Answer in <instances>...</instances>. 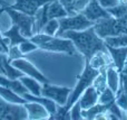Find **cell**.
<instances>
[{
  "label": "cell",
  "mask_w": 127,
  "mask_h": 120,
  "mask_svg": "<svg viewBox=\"0 0 127 120\" xmlns=\"http://www.w3.org/2000/svg\"><path fill=\"white\" fill-rule=\"evenodd\" d=\"M59 37H65L71 40L77 52L84 55L85 61H89L97 52L108 53L105 40L97 35L94 26L88 27L84 30H67L63 33Z\"/></svg>",
  "instance_id": "1"
},
{
  "label": "cell",
  "mask_w": 127,
  "mask_h": 120,
  "mask_svg": "<svg viewBox=\"0 0 127 120\" xmlns=\"http://www.w3.org/2000/svg\"><path fill=\"white\" fill-rule=\"evenodd\" d=\"M29 39L35 43L38 48L44 49L47 52H54V53H65L68 55H75L77 49L74 43L70 39L59 36H50L44 33H38L31 36Z\"/></svg>",
  "instance_id": "2"
},
{
  "label": "cell",
  "mask_w": 127,
  "mask_h": 120,
  "mask_svg": "<svg viewBox=\"0 0 127 120\" xmlns=\"http://www.w3.org/2000/svg\"><path fill=\"white\" fill-rule=\"evenodd\" d=\"M94 29L99 37L104 38L108 36H117L127 34V12L119 18L109 17L103 18L94 24Z\"/></svg>",
  "instance_id": "3"
},
{
  "label": "cell",
  "mask_w": 127,
  "mask_h": 120,
  "mask_svg": "<svg viewBox=\"0 0 127 120\" xmlns=\"http://www.w3.org/2000/svg\"><path fill=\"white\" fill-rule=\"evenodd\" d=\"M100 70H96L94 67H92L89 65V63L86 62L85 69H84L83 73L80 75H78V83L75 87L74 90H71L69 97L67 99V102L65 106H62V108L65 111H69L70 107L74 105L76 101H78V99L80 98V96L83 94V92L87 89L89 85L93 84V81L96 78V75L99 73Z\"/></svg>",
  "instance_id": "4"
},
{
  "label": "cell",
  "mask_w": 127,
  "mask_h": 120,
  "mask_svg": "<svg viewBox=\"0 0 127 120\" xmlns=\"http://www.w3.org/2000/svg\"><path fill=\"white\" fill-rule=\"evenodd\" d=\"M4 11L9 15V17L11 18L12 25L19 28L20 33L24 37L30 38L31 36H33V25H35V16H29L25 12H21L19 10H15V9L8 8L6 6H3Z\"/></svg>",
  "instance_id": "5"
},
{
  "label": "cell",
  "mask_w": 127,
  "mask_h": 120,
  "mask_svg": "<svg viewBox=\"0 0 127 120\" xmlns=\"http://www.w3.org/2000/svg\"><path fill=\"white\" fill-rule=\"evenodd\" d=\"M59 21V28L56 36H60L63 33L67 30H84L88 27L94 26L95 22L87 19L83 13H76L72 16H65L58 19Z\"/></svg>",
  "instance_id": "6"
},
{
  "label": "cell",
  "mask_w": 127,
  "mask_h": 120,
  "mask_svg": "<svg viewBox=\"0 0 127 120\" xmlns=\"http://www.w3.org/2000/svg\"><path fill=\"white\" fill-rule=\"evenodd\" d=\"M25 105V103H24ZM24 105L11 103L0 97V120H26L27 110Z\"/></svg>",
  "instance_id": "7"
},
{
  "label": "cell",
  "mask_w": 127,
  "mask_h": 120,
  "mask_svg": "<svg viewBox=\"0 0 127 120\" xmlns=\"http://www.w3.org/2000/svg\"><path fill=\"white\" fill-rule=\"evenodd\" d=\"M71 89L67 87H57V85L50 84L49 82L42 83L41 87V96L54 100L58 106H65L67 99L69 97Z\"/></svg>",
  "instance_id": "8"
},
{
  "label": "cell",
  "mask_w": 127,
  "mask_h": 120,
  "mask_svg": "<svg viewBox=\"0 0 127 120\" xmlns=\"http://www.w3.org/2000/svg\"><path fill=\"white\" fill-rule=\"evenodd\" d=\"M11 64H12L15 67H17L18 70H20L24 74L36 79V80H38L40 83L49 82L48 79H47L35 65L31 64V63L29 62L28 60H26V58L20 57V58H17V60H13V61H11Z\"/></svg>",
  "instance_id": "9"
},
{
  "label": "cell",
  "mask_w": 127,
  "mask_h": 120,
  "mask_svg": "<svg viewBox=\"0 0 127 120\" xmlns=\"http://www.w3.org/2000/svg\"><path fill=\"white\" fill-rule=\"evenodd\" d=\"M80 13H83L87 19L92 20L94 22L99 19H103V18L112 17V15L105 8H103L97 0H89L87 6L85 7V9Z\"/></svg>",
  "instance_id": "10"
},
{
  "label": "cell",
  "mask_w": 127,
  "mask_h": 120,
  "mask_svg": "<svg viewBox=\"0 0 127 120\" xmlns=\"http://www.w3.org/2000/svg\"><path fill=\"white\" fill-rule=\"evenodd\" d=\"M15 4H11V6L7 4V7L15 10H19L29 16H35V13L40 7L53 0H15Z\"/></svg>",
  "instance_id": "11"
},
{
  "label": "cell",
  "mask_w": 127,
  "mask_h": 120,
  "mask_svg": "<svg viewBox=\"0 0 127 120\" xmlns=\"http://www.w3.org/2000/svg\"><path fill=\"white\" fill-rule=\"evenodd\" d=\"M25 108L27 110L28 119L30 120H42V119H49V114L46 110L44 106H41L38 102L33 101H27L25 103Z\"/></svg>",
  "instance_id": "12"
},
{
  "label": "cell",
  "mask_w": 127,
  "mask_h": 120,
  "mask_svg": "<svg viewBox=\"0 0 127 120\" xmlns=\"http://www.w3.org/2000/svg\"><path fill=\"white\" fill-rule=\"evenodd\" d=\"M106 46H107L108 53L113 60L114 66L121 73L127 60V47H112L107 44H106Z\"/></svg>",
  "instance_id": "13"
},
{
  "label": "cell",
  "mask_w": 127,
  "mask_h": 120,
  "mask_svg": "<svg viewBox=\"0 0 127 120\" xmlns=\"http://www.w3.org/2000/svg\"><path fill=\"white\" fill-rule=\"evenodd\" d=\"M21 97L24 99H26L27 101H33V102H38V103H40L41 106H44V107L46 108V110L48 111L49 116L54 115L56 111H57L58 105L54 100L47 98V97H44V96H35V94H31L30 92H26V93H24Z\"/></svg>",
  "instance_id": "14"
},
{
  "label": "cell",
  "mask_w": 127,
  "mask_h": 120,
  "mask_svg": "<svg viewBox=\"0 0 127 120\" xmlns=\"http://www.w3.org/2000/svg\"><path fill=\"white\" fill-rule=\"evenodd\" d=\"M0 71L2 72V74L7 76L9 79H19L20 76L24 75L20 70H18L17 67H15L11 62L8 60V56L6 55V53L0 52Z\"/></svg>",
  "instance_id": "15"
},
{
  "label": "cell",
  "mask_w": 127,
  "mask_h": 120,
  "mask_svg": "<svg viewBox=\"0 0 127 120\" xmlns=\"http://www.w3.org/2000/svg\"><path fill=\"white\" fill-rule=\"evenodd\" d=\"M98 96L99 94H98V92L96 91V89H95L93 85H89V87L83 92L80 98L78 99L81 109L86 110V109H89L93 106H95L98 102Z\"/></svg>",
  "instance_id": "16"
},
{
  "label": "cell",
  "mask_w": 127,
  "mask_h": 120,
  "mask_svg": "<svg viewBox=\"0 0 127 120\" xmlns=\"http://www.w3.org/2000/svg\"><path fill=\"white\" fill-rule=\"evenodd\" d=\"M86 62H88L90 66L96 70H101L114 64L109 53H105V52H97L95 55L92 56L89 61H86Z\"/></svg>",
  "instance_id": "17"
},
{
  "label": "cell",
  "mask_w": 127,
  "mask_h": 120,
  "mask_svg": "<svg viewBox=\"0 0 127 120\" xmlns=\"http://www.w3.org/2000/svg\"><path fill=\"white\" fill-rule=\"evenodd\" d=\"M0 85L12 90L13 92H16V93L19 94V96H22L24 93L28 92V90L26 89V87L22 84L19 79H15V80H13V79L7 78L6 75L4 76L0 75Z\"/></svg>",
  "instance_id": "18"
},
{
  "label": "cell",
  "mask_w": 127,
  "mask_h": 120,
  "mask_svg": "<svg viewBox=\"0 0 127 120\" xmlns=\"http://www.w3.org/2000/svg\"><path fill=\"white\" fill-rule=\"evenodd\" d=\"M106 81H107V87L116 94V92L119 89V72L117 71V69L114 66V64L109 65L106 69Z\"/></svg>",
  "instance_id": "19"
},
{
  "label": "cell",
  "mask_w": 127,
  "mask_h": 120,
  "mask_svg": "<svg viewBox=\"0 0 127 120\" xmlns=\"http://www.w3.org/2000/svg\"><path fill=\"white\" fill-rule=\"evenodd\" d=\"M68 16L66 9L60 3L59 0H53V1L48 2V9H47V17L48 19H53V18H59Z\"/></svg>",
  "instance_id": "20"
},
{
  "label": "cell",
  "mask_w": 127,
  "mask_h": 120,
  "mask_svg": "<svg viewBox=\"0 0 127 120\" xmlns=\"http://www.w3.org/2000/svg\"><path fill=\"white\" fill-rule=\"evenodd\" d=\"M19 80L21 81V83L26 87L28 92H30L31 94H35V96H41L42 84L38 80H36V79L31 78V76H29V75H26V74L20 76Z\"/></svg>",
  "instance_id": "21"
},
{
  "label": "cell",
  "mask_w": 127,
  "mask_h": 120,
  "mask_svg": "<svg viewBox=\"0 0 127 120\" xmlns=\"http://www.w3.org/2000/svg\"><path fill=\"white\" fill-rule=\"evenodd\" d=\"M2 35H3V37H6V38L9 39V46L19 45L20 43H22V42H25V40L28 39V38L24 37V36L21 35L19 28H18L16 25H12V26L10 27V29L3 31Z\"/></svg>",
  "instance_id": "22"
},
{
  "label": "cell",
  "mask_w": 127,
  "mask_h": 120,
  "mask_svg": "<svg viewBox=\"0 0 127 120\" xmlns=\"http://www.w3.org/2000/svg\"><path fill=\"white\" fill-rule=\"evenodd\" d=\"M112 103H109V105H103V103L97 102L96 105L93 106V107H90L89 109H86V110L81 109V115H83V118L84 119H87V120L95 119L97 116H98V115L104 114V112L107 111L108 108L110 107V105H112Z\"/></svg>",
  "instance_id": "23"
},
{
  "label": "cell",
  "mask_w": 127,
  "mask_h": 120,
  "mask_svg": "<svg viewBox=\"0 0 127 120\" xmlns=\"http://www.w3.org/2000/svg\"><path fill=\"white\" fill-rule=\"evenodd\" d=\"M0 97H1L3 100L8 101L11 103H19V105H24L27 102L26 99H24L21 96L17 94L16 92H13L12 90L8 89V88H4L2 85H0Z\"/></svg>",
  "instance_id": "24"
},
{
  "label": "cell",
  "mask_w": 127,
  "mask_h": 120,
  "mask_svg": "<svg viewBox=\"0 0 127 120\" xmlns=\"http://www.w3.org/2000/svg\"><path fill=\"white\" fill-rule=\"evenodd\" d=\"M106 69L107 67H104L99 71V73L96 75V78L93 81V87L96 89V91L98 92V94L100 92H103L104 90L107 88V81H106Z\"/></svg>",
  "instance_id": "25"
},
{
  "label": "cell",
  "mask_w": 127,
  "mask_h": 120,
  "mask_svg": "<svg viewBox=\"0 0 127 120\" xmlns=\"http://www.w3.org/2000/svg\"><path fill=\"white\" fill-rule=\"evenodd\" d=\"M105 43L112 47H127V34L117 36H108L104 38Z\"/></svg>",
  "instance_id": "26"
},
{
  "label": "cell",
  "mask_w": 127,
  "mask_h": 120,
  "mask_svg": "<svg viewBox=\"0 0 127 120\" xmlns=\"http://www.w3.org/2000/svg\"><path fill=\"white\" fill-rule=\"evenodd\" d=\"M89 2V0H72L71 3L69 4L67 9L68 16H72L79 13L85 9V7L87 6V3Z\"/></svg>",
  "instance_id": "27"
},
{
  "label": "cell",
  "mask_w": 127,
  "mask_h": 120,
  "mask_svg": "<svg viewBox=\"0 0 127 120\" xmlns=\"http://www.w3.org/2000/svg\"><path fill=\"white\" fill-rule=\"evenodd\" d=\"M58 28H59V21H58L57 18H53V19H49L45 24V26L42 27L40 33L47 34V35H50V36H56Z\"/></svg>",
  "instance_id": "28"
},
{
  "label": "cell",
  "mask_w": 127,
  "mask_h": 120,
  "mask_svg": "<svg viewBox=\"0 0 127 120\" xmlns=\"http://www.w3.org/2000/svg\"><path fill=\"white\" fill-rule=\"evenodd\" d=\"M114 101H115V93L108 87L103 92H100L98 96V102L103 103V105H109V103L114 102Z\"/></svg>",
  "instance_id": "29"
},
{
  "label": "cell",
  "mask_w": 127,
  "mask_h": 120,
  "mask_svg": "<svg viewBox=\"0 0 127 120\" xmlns=\"http://www.w3.org/2000/svg\"><path fill=\"white\" fill-rule=\"evenodd\" d=\"M115 102L121 108L122 110H127V92L122 89H118V91L115 94Z\"/></svg>",
  "instance_id": "30"
},
{
  "label": "cell",
  "mask_w": 127,
  "mask_h": 120,
  "mask_svg": "<svg viewBox=\"0 0 127 120\" xmlns=\"http://www.w3.org/2000/svg\"><path fill=\"white\" fill-rule=\"evenodd\" d=\"M106 10H107L113 17L119 18L127 12V3H118V4H116V6L112 7V8L106 9Z\"/></svg>",
  "instance_id": "31"
},
{
  "label": "cell",
  "mask_w": 127,
  "mask_h": 120,
  "mask_svg": "<svg viewBox=\"0 0 127 120\" xmlns=\"http://www.w3.org/2000/svg\"><path fill=\"white\" fill-rule=\"evenodd\" d=\"M69 114H70V119H72V120H81V119H84L83 115H81V107H80L79 101H76V102L70 107Z\"/></svg>",
  "instance_id": "32"
},
{
  "label": "cell",
  "mask_w": 127,
  "mask_h": 120,
  "mask_svg": "<svg viewBox=\"0 0 127 120\" xmlns=\"http://www.w3.org/2000/svg\"><path fill=\"white\" fill-rule=\"evenodd\" d=\"M18 46H19V49L21 51L22 54H27L31 51H36V49H38V46L35 44V43L31 42L30 39H27V40H25V42L20 43Z\"/></svg>",
  "instance_id": "33"
},
{
  "label": "cell",
  "mask_w": 127,
  "mask_h": 120,
  "mask_svg": "<svg viewBox=\"0 0 127 120\" xmlns=\"http://www.w3.org/2000/svg\"><path fill=\"white\" fill-rule=\"evenodd\" d=\"M8 60L10 61H13V60H17V58H20V57H24L25 54L21 53V51L19 49V46L18 45H13V46H9V49H8Z\"/></svg>",
  "instance_id": "34"
},
{
  "label": "cell",
  "mask_w": 127,
  "mask_h": 120,
  "mask_svg": "<svg viewBox=\"0 0 127 120\" xmlns=\"http://www.w3.org/2000/svg\"><path fill=\"white\" fill-rule=\"evenodd\" d=\"M97 1H98L99 4L105 9L112 8V7H114V6H116V4L119 3L118 0H97Z\"/></svg>",
  "instance_id": "35"
},
{
  "label": "cell",
  "mask_w": 127,
  "mask_h": 120,
  "mask_svg": "<svg viewBox=\"0 0 127 120\" xmlns=\"http://www.w3.org/2000/svg\"><path fill=\"white\" fill-rule=\"evenodd\" d=\"M0 44L3 46L6 53H8V49H9V39H8V38H6V37H3V35H2L1 31H0Z\"/></svg>",
  "instance_id": "36"
},
{
  "label": "cell",
  "mask_w": 127,
  "mask_h": 120,
  "mask_svg": "<svg viewBox=\"0 0 127 120\" xmlns=\"http://www.w3.org/2000/svg\"><path fill=\"white\" fill-rule=\"evenodd\" d=\"M119 78H121V81H119V89L127 92V76H122L121 74H119Z\"/></svg>",
  "instance_id": "37"
},
{
  "label": "cell",
  "mask_w": 127,
  "mask_h": 120,
  "mask_svg": "<svg viewBox=\"0 0 127 120\" xmlns=\"http://www.w3.org/2000/svg\"><path fill=\"white\" fill-rule=\"evenodd\" d=\"M60 1V3L64 6V8L66 9V11H67V9H68V7H69V4L71 3V1L72 0H59Z\"/></svg>",
  "instance_id": "38"
},
{
  "label": "cell",
  "mask_w": 127,
  "mask_h": 120,
  "mask_svg": "<svg viewBox=\"0 0 127 120\" xmlns=\"http://www.w3.org/2000/svg\"><path fill=\"white\" fill-rule=\"evenodd\" d=\"M119 3H127V0H118Z\"/></svg>",
  "instance_id": "39"
},
{
  "label": "cell",
  "mask_w": 127,
  "mask_h": 120,
  "mask_svg": "<svg viewBox=\"0 0 127 120\" xmlns=\"http://www.w3.org/2000/svg\"><path fill=\"white\" fill-rule=\"evenodd\" d=\"M3 11H4V8H3V7H2V8H0V15H1Z\"/></svg>",
  "instance_id": "40"
},
{
  "label": "cell",
  "mask_w": 127,
  "mask_h": 120,
  "mask_svg": "<svg viewBox=\"0 0 127 120\" xmlns=\"http://www.w3.org/2000/svg\"><path fill=\"white\" fill-rule=\"evenodd\" d=\"M125 114H126V117H127V110H126V111H125Z\"/></svg>",
  "instance_id": "41"
},
{
  "label": "cell",
  "mask_w": 127,
  "mask_h": 120,
  "mask_svg": "<svg viewBox=\"0 0 127 120\" xmlns=\"http://www.w3.org/2000/svg\"><path fill=\"white\" fill-rule=\"evenodd\" d=\"M0 73H2V72H1V71H0Z\"/></svg>",
  "instance_id": "42"
}]
</instances>
